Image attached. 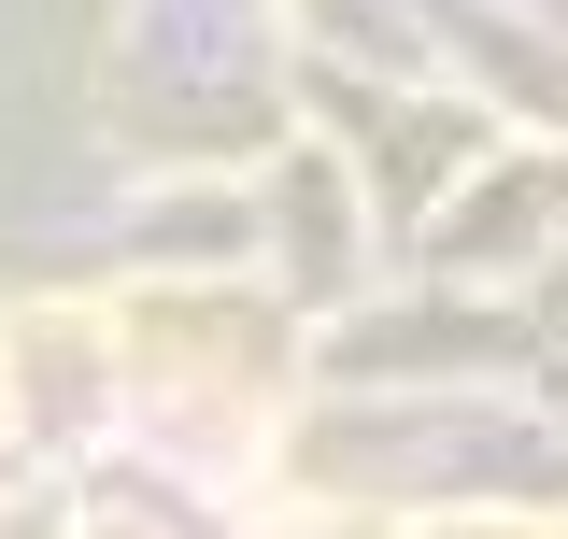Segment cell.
Instances as JSON below:
<instances>
[{"label":"cell","instance_id":"obj_1","mask_svg":"<svg viewBox=\"0 0 568 539\" xmlns=\"http://www.w3.org/2000/svg\"><path fill=\"white\" fill-rule=\"evenodd\" d=\"M426 539H555V526H426Z\"/></svg>","mask_w":568,"mask_h":539}]
</instances>
